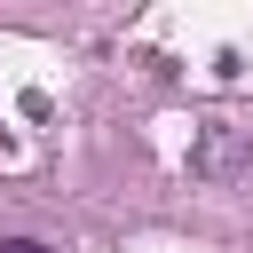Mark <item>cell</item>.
Masks as SVG:
<instances>
[{"mask_svg":"<svg viewBox=\"0 0 253 253\" xmlns=\"http://www.w3.org/2000/svg\"><path fill=\"white\" fill-rule=\"evenodd\" d=\"M245 126L237 119H198V134H190V174L198 182H229L237 166H245Z\"/></svg>","mask_w":253,"mask_h":253,"instance_id":"cell-1","label":"cell"},{"mask_svg":"<svg viewBox=\"0 0 253 253\" xmlns=\"http://www.w3.org/2000/svg\"><path fill=\"white\" fill-rule=\"evenodd\" d=\"M0 253H55V245H40V237H8Z\"/></svg>","mask_w":253,"mask_h":253,"instance_id":"cell-2","label":"cell"}]
</instances>
